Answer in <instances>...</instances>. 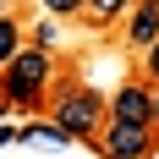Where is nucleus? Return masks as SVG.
<instances>
[{"mask_svg":"<svg viewBox=\"0 0 159 159\" xmlns=\"http://www.w3.org/2000/svg\"><path fill=\"white\" fill-rule=\"evenodd\" d=\"M11 137H16V132H11V126H0V143H11Z\"/></svg>","mask_w":159,"mask_h":159,"instance_id":"obj_11","label":"nucleus"},{"mask_svg":"<svg viewBox=\"0 0 159 159\" xmlns=\"http://www.w3.org/2000/svg\"><path fill=\"white\" fill-rule=\"evenodd\" d=\"M99 148H104L110 159H143V154H154V126H137V121H104Z\"/></svg>","mask_w":159,"mask_h":159,"instance_id":"obj_3","label":"nucleus"},{"mask_svg":"<svg viewBox=\"0 0 159 159\" xmlns=\"http://www.w3.org/2000/svg\"><path fill=\"white\" fill-rule=\"evenodd\" d=\"M148 6H159V0H148Z\"/></svg>","mask_w":159,"mask_h":159,"instance_id":"obj_13","label":"nucleus"},{"mask_svg":"<svg viewBox=\"0 0 159 159\" xmlns=\"http://www.w3.org/2000/svg\"><path fill=\"white\" fill-rule=\"evenodd\" d=\"M143 71H148V82H159V44L143 49Z\"/></svg>","mask_w":159,"mask_h":159,"instance_id":"obj_10","label":"nucleus"},{"mask_svg":"<svg viewBox=\"0 0 159 159\" xmlns=\"http://www.w3.org/2000/svg\"><path fill=\"white\" fill-rule=\"evenodd\" d=\"M22 39H28V33H22V22H16V16H6V11H0V66L11 61L16 49H22Z\"/></svg>","mask_w":159,"mask_h":159,"instance_id":"obj_7","label":"nucleus"},{"mask_svg":"<svg viewBox=\"0 0 159 159\" xmlns=\"http://www.w3.org/2000/svg\"><path fill=\"white\" fill-rule=\"evenodd\" d=\"M132 6H137V0H88V6H82V16L104 28V22H115V16H126Z\"/></svg>","mask_w":159,"mask_h":159,"instance_id":"obj_6","label":"nucleus"},{"mask_svg":"<svg viewBox=\"0 0 159 159\" xmlns=\"http://www.w3.org/2000/svg\"><path fill=\"white\" fill-rule=\"evenodd\" d=\"M28 44H33V49H44V55H49V49L61 44V39H55V28H49V22H39V28H33V39H28Z\"/></svg>","mask_w":159,"mask_h":159,"instance_id":"obj_9","label":"nucleus"},{"mask_svg":"<svg viewBox=\"0 0 159 159\" xmlns=\"http://www.w3.org/2000/svg\"><path fill=\"white\" fill-rule=\"evenodd\" d=\"M49 77H55V61H49L44 49L22 44L11 61L0 66V99L6 104H39L44 88H49Z\"/></svg>","mask_w":159,"mask_h":159,"instance_id":"obj_1","label":"nucleus"},{"mask_svg":"<svg viewBox=\"0 0 159 159\" xmlns=\"http://www.w3.org/2000/svg\"><path fill=\"white\" fill-rule=\"evenodd\" d=\"M0 110H6V99H0Z\"/></svg>","mask_w":159,"mask_h":159,"instance_id":"obj_12","label":"nucleus"},{"mask_svg":"<svg viewBox=\"0 0 159 159\" xmlns=\"http://www.w3.org/2000/svg\"><path fill=\"white\" fill-rule=\"evenodd\" d=\"M82 6H88V0H44L49 16H82Z\"/></svg>","mask_w":159,"mask_h":159,"instance_id":"obj_8","label":"nucleus"},{"mask_svg":"<svg viewBox=\"0 0 159 159\" xmlns=\"http://www.w3.org/2000/svg\"><path fill=\"white\" fill-rule=\"evenodd\" d=\"M55 126H61L66 137H99V132H104V99H99L93 88H71V93H61V104H55Z\"/></svg>","mask_w":159,"mask_h":159,"instance_id":"obj_2","label":"nucleus"},{"mask_svg":"<svg viewBox=\"0 0 159 159\" xmlns=\"http://www.w3.org/2000/svg\"><path fill=\"white\" fill-rule=\"evenodd\" d=\"M115 121L154 126V93H148L143 82H126V88H115Z\"/></svg>","mask_w":159,"mask_h":159,"instance_id":"obj_4","label":"nucleus"},{"mask_svg":"<svg viewBox=\"0 0 159 159\" xmlns=\"http://www.w3.org/2000/svg\"><path fill=\"white\" fill-rule=\"evenodd\" d=\"M126 44H132V49H148V44H159V6H148V0H137V6H132Z\"/></svg>","mask_w":159,"mask_h":159,"instance_id":"obj_5","label":"nucleus"}]
</instances>
